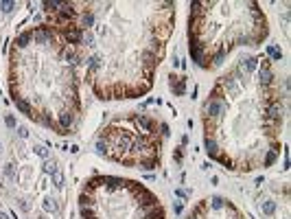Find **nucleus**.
<instances>
[{
    "mask_svg": "<svg viewBox=\"0 0 291 219\" xmlns=\"http://www.w3.org/2000/svg\"><path fill=\"white\" fill-rule=\"evenodd\" d=\"M66 40L72 42V44L81 42V29H79V26H70V29H66Z\"/></svg>",
    "mask_w": 291,
    "mask_h": 219,
    "instance_id": "1",
    "label": "nucleus"
},
{
    "mask_svg": "<svg viewBox=\"0 0 291 219\" xmlns=\"http://www.w3.org/2000/svg\"><path fill=\"white\" fill-rule=\"evenodd\" d=\"M59 123H61V134H68V127L72 125V114L70 112H61V116H59Z\"/></svg>",
    "mask_w": 291,
    "mask_h": 219,
    "instance_id": "2",
    "label": "nucleus"
},
{
    "mask_svg": "<svg viewBox=\"0 0 291 219\" xmlns=\"http://www.w3.org/2000/svg\"><path fill=\"white\" fill-rule=\"evenodd\" d=\"M171 88L175 94H184V79H177V77H171Z\"/></svg>",
    "mask_w": 291,
    "mask_h": 219,
    "instance_id": "3",
    "label": "nucleus"
},
{
    "mask_svg": "<svg viewBox=\"0 0 291 219\" xmlns=\"http://www.w3.org/2000/svg\"><path fill=\"white\" fill-rule=\"evenodd\" d=\"M15 105H18V109H22L24 114H29V116H33V109H31V105L26 103V101H22V99H15Z\"/></svg>",
    "mask_w": 291,
    "mask_h": 219,
    "instance_id": "4",
    "label": "nucleus"
},
{
    "mask_svg": "<svg viewBox=\"0 0 291 219\" xmlns=\"http://www.w3.org/2000/svg\"><path fill=\"white\" fill-rule=\"evenodd\" d=\"M136 121H138V125H142L145 127V129H153V121H151V118H147V116H142V114H140L138 118H136Z\"/></svg>",
    "mask_w": 291,
    "mask_h": 219,
    "instance_id": "5",
    "label": "nucleus"
},
{
    "mask_svg": "<svg viewBox=\"0 0 291 219\" xmlns=\"http://www.w3.org/2000/svg\"><path fill=\"white\" fill-rule=\"evenodd\" d=\"M147 219H162V211L155 206H151V211H147Z\"/></svg>",
    "mask_w": 291,
    "mask_h": 219,
    "instance_id": "6",
    "label": "nucleus"
},
{
    "mask_svg": "<svg viewBox=\"0 0 291 219\" xmlns=\"http://www.w3.org/2000/svg\"><path fill=\"white\" fill-rule=\"evenodd\" d=\"M33 38H35L37 42H46V40H51V38H53V35H51L48 31H46V29H42V31H37V33H33Z\"/></svg>",
    "mask_w": 291,
    "mask_h": 219,
    "instance_id": "7",
    "label": "nucleus"
},
{
    "mask_svg": "<svg viewBox=\"0 0 291 219\" xmlns=\"http://www.w3.org/2000/svg\"><path fill=\"white\" fill-rule=\"evenodd\" d=\"M31 38H33V33H22L20 38L15 40V44H18V46H26V42H29Z\"/></svg>",
    "mask_w": 291,
    "mask_h": 219,
    "instance_id": "8",
    "label": "nucleus"
},
{
    "mask_svg": "<svg viewBox=\"0 0 291 219\" xmlns=\"http://www.w3.org/2000/svg\"><path fill=\"white\" fill-rule=\"evenodd\" d=\"M263 211H265L267 215H271V213L276 211V204H274V202H265V206H263Z\"/></svg>",
    "mask_w": 291,
    "mask_h": 219,
    "instance_id": "9",
    "label": "nucleus"
},
{
    "mask_svg": "<svg viewBox=\"0 0 291 219\" xmlns=\"http://www.w3.org/2000/svg\"><path fill=\"white\" fill-rule=\"evenodd\" d=\"M267 51H269V55H271V57H274V59H280V57H283V53H280V51H278L276 46H269Z\"/></svg>",
    "mask_w": 291,
    "mask_h": 219,
    "instance_id": "10",
    "label": "nucleus"
},
{
    "mask_svg": "<svg viewBox=\"0 0 291 219\" xmlns=\"http://www.w3.org/2000/svg\"><path fill=\"white\" fill-rule=\"evenodd\" d=\"M35 153H37V156H42V158H48V151H46L44 147H35Z\"/></svg>",
    "mask_w": 291,
    "mask_h": 219,
    "instance_id": "11",
    "label": "nucleus"
},
{
    "mask_svg": "<svg viewBox=\"0 0 291 219\" xmlns=\"http://www.w3.org/2000/svg\"><path fill=\"white\" fill-rule=\"evenodd\" d=\"M13 7H15L13 2H0V9H2V11H11Z\"/></svg>",
    "mask_w": 291,
    "mask_h": 219,
    "instance_id": "12",
    "label": "nucleus"
},
{
    "mask_svg": "<svg viewBox=\"0 0 291 219\" xmlns=\"http://www.w3.org/2000/svg\"><path fill=\"white\" fill-rule=\"evenodd\" d=\"M53 180H55V182H57V184H61V182H64V175H61V173H59V171H55V175H53Z\"/></svg>",
    "mask_w": 291,
    "mask_h": 219,
    "instance_id": "13",
    "label": "nucleus"
},
{
    "mask_svg": "<svg viewBox=\"0 0 291 219\" xmlns=\"http://www.w3.org/2000/svg\"><path fill=\"white\" fill-rule=\"evenodd\" d=\"M46 171H48V173H55V171H57V169H55V162H46Z\"/></svg>",
    "mask_w": 291,
    "mask_h": 219,
    "instance_id": "14",
    "label": "nucleus"
},
{
    "mask_svg": "<svg viewBox=\"0 0 291 219\" xmlns=\"http://www.w3.org/2000/svg\"><path fill=\"white\" fill-rule=\"evenodd\" d=\"M7 125H9V127H15V118H13V116H7Z\"/></svg>",
    "mask_w": 291,
    "mask_h": 219,
    "instance_id": "15",
    "label": "nucleus"
},
{
    "mask_svg": "<svg viewBox=\"0 0 291 219\" xmlns=\"http://www.w3.org/2000/svg\"><path fill=\"white\" fill-rule=\"evenodd\" d=\"M212 204L219 208V206H223V199H221V197H214V199H212Z\"/></svg>",
    "mask_w": 291,
    "mask_h": 219,
    "instance_id": "16",
    "label": "nucleus"
},
{
    "mask_svg": "<svg viewBox=\"0 0 291 219\" xmlns=\"http://www.w3.org/2000/svg\"><path fill=\"white\" fill-rule=\"evenodd\" d=\"M20 136H22V138H26V136H29V132H26L24 127H20Z\"/></svg>",
    "mask_w": 291,
    "mask_h": 219,
    "instance_id": "17",
    "label": "nucleus"
},
{
    "mask_svg": "<svg viewBox=\"0 0 291 219\" xmlns=\"http://www.w3.org/2000/svg\"><path fill=\"white\" fill-rule=\"evenodd\" d=\"M0 219H9V215H5V213H0Z\"/></svg>",
    "mask_w": 291,
    "mask_h": 219,
    "instance_id": "18",
    "label": "nucleus"
},
{
    "mask_svg": "<svg viewBox=\"0 0 291 219\" xmlns=\"http://www.w3.org/2000/svg\"><path fill=\"white\" fill-rule=\"evenodd\" d=\"M188 219H197V217H195V215H191V217H188Z\"/></svg>",
    "mask_w": 291,
    "mask_h": 219,
    "instance_id": "19",
    "label": "nucleus"
},
{
    "mask_svg": "<svg viewBox=\"0 0 291 219\" xmlns=\"http://www.w3.org/2000/svg\"><path fill=\"white\" fill-rule=\"evenodd\" d=\"M0 149H2V147H0Z\"/></svg>",
    "mask_w": 291,
    "mask_h": 219,
    "instance_id": "20",
    "label": "nucleus"
},
{
    "mask_svg": "<svg viewBox=\"0 0 291 219\" xmlns=\"http://www.w3.org/2000/svg\"><path fill=\"white\" fill-rule=\"evenodd\" d=\"M90 219H92V217H90Z\"/></svg>",
    "mask_w": 291,
    "mask_h": 219,
    "instance_id": "21",
    "label": "nucleus"
}]
</instances>
